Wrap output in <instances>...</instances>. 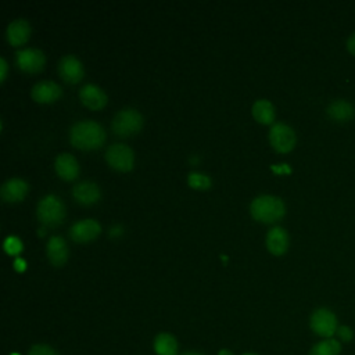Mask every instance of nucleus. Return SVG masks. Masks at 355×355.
<instances>
[{"label": "nucleus", "instance_id": "7ed1b4c3", "mask_svg": "<svg viewBox=\"0 0 355 355\" xmlns=\"http://www.w3.org/2000/svg\"><path fill=\"white\" fill-rule=\"evenodd\" d=\"M112 130L119 136H129L139 132L143 126V115L133 107L119 110L112 118Z\"/></svg>", "mask_w": 355, "mask_h": 355}, {"label": "nucleus", "instance_id": "4468645a", "mask_svg": "<svg viewBox=\"0 0 355 355\" xmlns=\"http://www.w3.org/2000/svg\"><path fill=\"white\" fill-rule=\"evenodd\" d=\"M72 194L82 204H93L100 198L101 191L97 183L92 180H82L73 186Z\"/></svg>", "mask_w": 355, "mask_h": 355}, {"label": "nucleus", "instance_id": "6e6552de", "mask_svg": "<svg viewBox=\"0 0 355 355\" xmlns=\"http://www.w3.org/2000/svg\"><path fill=\"white\" fill-rule=\"evenodd\" d=\"M17 64L21 69L28 72H36L39 71L44 61V53L36 47H25L17 51Z\"/></svg>", "mask_w": 355, "mask_h": 355}, {"label": "nucleus", "instance_id": "dca6fc26", "mask_svg": "<svg viewBox=\"0 0 355 355\" xmlns=\"http://www.w3.org/2000/svg\"><path fill=\"white\" fill-rule=\"evenodd\" d=\"M54 166L57 173L62 178V179H73L76 178V175L79 173V164L76 161V158L69 154V153H61L55 157L54 161Z\"/></svg>", "mask_w": 355, "mask_h": 355}, {"label": "nucleus", "instance_id": "ddd939ff", "mask_svg": "<svg viewBox=\"0 0 355 355\" xmlns=\"http://www.w3.org/2000/svg\"><path fill=\"white\" fill-rule=\"evenodd\" d=\"M0 193L6 201H19L28 193V183L22 178H10L1 184Z\"/></svg>", "mask_w": 355, "mask_h": 355}, {"label": "nucleus", "instance_id": "393cba45", "mask_svg": "<svg viewBox=\"0 0 355 355\" xmlns=\"http://www.w3.org/2000/svg\"><path fill=\"white\" fill-rule=\"evenodd\" d=\"M336 334H337L340 343H341V341L349 343V341H352V338H354V331H352V329L348 327V326H344V324H343V326H338Z\"/></svg>", "mask_w": 355, "mask_h": 355}, {"label": "nucleus", "instance_id": "9b49d317", "mask_svg": "<svg viewBox=\"0 0 355 355\" xmlns=\"http://www.w3.org/2000/svg\"><path fill=\"white\" fill-rule=\"evenodd\" d=\"M79 98L85 105H87L92 110L101 108L107 103V94L105 92L94 85V83H86L79 89Z\"/></svg>", "mask_w": 355, "mask_h": 355}, {"label": "nucleus", "instance_id": "423d86ee", "mask_svg": "<svg viewBox=\"0 0 355 355\" xmlns=\"http://www.w3.org/2000/svg\"><path fill=\"white\" fill-rule=\"evenodd\" d=\"M269 140L275 150L280 153L290 151L297 141L295 132L284 122H275L269 130Z\"/></svg>", "mask_w": 355, "mask_h": 355}, {"label": "nucleus", "instance_id": "2f4dec72", "mask_svg": "<svg viewBox=\"0 0 355 355\" xmlns=\"http://www.w3.org/2000/svg\"><path fill=\"white\" fill-rule=\"evenodd\" d=\"M244 355H255V354H244Z\"/></svg>", "mask_w": 355, "mask_h": 355}, {"label": "nucleus", "instance_id": "a878e982", "mask_svg": "<svg viewBox=\"0 0 355 355\" xmlns=\"http://www.w3.org/2000/svg\"><path fill=\"white\" fill-rule=\"evenodd\" d=\"M29 355H58V354L46 344H37L31 348Z\"/></svg>", "mask_w": 355, "mask_h": 355}, {"label": "nucleus", "instance_id": "39448f33", "mask_svg": "<svg viewBox=\"0 0 355 355\" xmlns=\"http://www.w3.org/2000/svg\"><path fill=\"white\" fill-rule=\"evenodd\" d=\"M312 331L323 338H333L338 329V320L334 312L327 308H318L312 312L309 319Z\"/></svg>", "mask_w": 355, "mask_h": 355}, {"label": "nucleus", "instance_id": "f3484780", "mask_svg": "<svg viewBox=\"0 0 355 355\" xmlns=\"http://www.w3.org/2000/svg\"><path fill=\"white\" fill-rule=\"evenodd\" d=\"M46 251L50 262L55 266L62 265L68 258V245L61 236H51L47 241Z\"/></svg>", "mask_w": 355, "mask_h": 355}, {"label": "nucleus", "instance_id": "b1692460", "mask_svg": "<svg viewBox=\"0 0 355 355\" xmlns=\"http://www.w3.org/2000/svg\"><path fill=\"white\" fill-rule=\"evenodd\" d=\"M22 248V243L18 237L15 236H8L6 240H4V250L8 252V254H18Z\"/></svg>", "mask_w": 355, "mask_h": 355}, {"label": "nucleus", "instance_id": "f8f14e48", "mask_svg": "<svg viewBox=\"0 0 355 355\" xmlns=\"http://www.w3.org/2000/svg\"><path fill=\"white\" fill-rule=\"evenodd\" d=\"M31 94L39 103H50L61 96V87L54 80H39L33 85Z\"/></svg>", "mask_w": 355, "mask_h": 355}, {"label": "nucleus", "instance_id": "f257e3e1", "mask_svg": "<svg viewBox=\"0 0 355 355\" xmlns=\"http://www.w3.org/2000/svg\"><path fill=\"white\" fill-rule=\"evenodd\" d=\"M104 139V128L93 119L78 121L71 126L69 130V140L78 148H96L103 144Z\"/></svg>", "mask_w": 355, "mask_h": 355}, {"label": "nucleus", "instance_id": "6ab92c4d", "mask_svg": "<svg viewBox=\"0 0 355 355\" xmlns=\"http://www.w3.org/2000/svg\"><path fill=\"white\" fill-rule=\"evenodd\" d=\"M327 115L337 122H347L354 116V108L349 103L344 100H334L327 107Z\"/></svg>", "mask_w": 355, "mask_h": 355}, {"label": "nucleus", "instance_id": "5701e85b", "mask_svg": "<svg viewBox=\"0 0 355 355\" xmlns=\"http://www.w3.org/2000/svg\"><path fill=\"white\" fill-rule=\"evenodd\" d=\"M187 182L191 187H196V189H207L211 186V178L197 171H193L187 175Z\"/></svg>", "mask_w": 355, "mask_h": 355}, {"label": "nucleus", "instance_id": "2eb2a0df", "mask_svg": "<svg viewBox=\"0 0 355 355\" xmlns=\"http://www.w3.org/2000/svg\"><path fill=\"white\" fill-rule=\"evenodd\" d=\"M266 247L275 255L283 254L288 247L287 230L283 229L282 226L270 227L269 232L266 233Z\"/></svg>", "mask_w": 355, "mask_h": 355}, {"label": "nucleus", "instance_id": "0eeeda50", "mask_svg": "<svg viewBox=\"0 0 355 355\" xmlns=\"http://www.w3.org/2000/svg\"><path fill=\"white\" fill-rule=\"evenodd\" d=\"M105 159L115 169L129 171L135 162V153L126 144L114 143L107 147Z\"/></svg>", "mask_w": 355, "mask_h": 355}, {"label": "nucleus", "instance_id": "bb28decb", "mask_svg": "<svg viewBox=\"0 0 355 355\" xmlns=\"http://www.w3.org/2000/svg\"><path fill=\"white\" fill-rule=\"evenodd\" d=\"M347 50L349 51V54L355 55V32L347 39Z\"/></svg>", "mask_w": 355, "mask_h": 355}, {"label": "nucleus", "instance_id": "7c9ffc66", "mask_svg": "<svg viewBox=\"0 0 355 355\" xmlns=\"http://www.w3.org/2000/svg\"><path fill=\"white\" fill-rule=\"evenodd\" d=\"M183 355H202V354H198V352H186Z\"/></svg>", "mask_w": 355, "mask_h": 355}, {"label": "nucleus", "instance_id": "c756f323", "mask_svg": "<svg viewBox=\"0 0 355 355\" xmlns=\"http://www.w3.org/2000/svg\"><path fill=\"white\" fill-rule=\"evenodd\" d=\"M218 355H233L229 349H220L219 352H218Z\"/></svg>", "mask_w": 355, "mask_h": 355}, {"label": "nucleus", "instance_id": "4be33fe9", "mask_svg": "<svg viewBox=\"0 0 355 355\" xmlns=\"http://www.w3.org/2000/svg\"><path fill=\"white\" fill-rule=\"evenodd\" d=\"M341 352V343L337 338H324L316 343L309 355H340Z\"/></svg>", "mask_w": 355, "mask_h": 355}, {"label": "nucleus", "instance_id": "a211bd4d", "mask_svg": "<svg viewBox=\"0 0 355 355\" xmlns=\"http://www.w3.org/2000/svg\"><path fill=\"white\" fill-rule=\"evenodd\" d=\"M6 33H7L8 42L14 46H18L28 40L31 35V25L26 19L17 18L8 24Z\"/></svg>", "mask_w": 355, "mask_h": 355}, {"label": "nucleus", "instance_id": "cd10ccee", "mask_svg": "<svg viewBox=\"0 0 355 355\" xmlns=\"http://www.w3.org/2000/svg\"><path fill=\"white\" fill-rule=\"evenodd\" d=\"M7 73V62L4 57H0V80H4Z\"/></svg>", "mask_w": 355, "mask_h": 355}, {"label": "nucleus", "instance_id": "aec40b11", "mask_svg": "<svg viewBox=\"0 0 355 355\" xmlns=\"http://www.w3.org/2000/svg\"><path fill=\"white\" fill-rule=\"evenodd\" d=\"M252 116L261 123H272L275 119V107L266 98H259L252 104Z\"/></svg>", "mask_w": 355, "mask_h": 355}, {"label": "nucleus", "instance_id": "412c9836", "mask_svg": "<svg viewBox=\"0 0 355 355\" xmlns=\"http://www.w3.org/2000/svg\"><path fill=\"white\" fill-rule=\"evenodd\" d=\"M154 351L157 355H176L178 341L169 333H161L154 340Z\"/></svg>", "mask_w": 355, "mask_h": 355}, {"label": "nucleus", "instance_id": "1a4fd4ad", "mask_svg": "<svg viewBox=\"0 0 355 355\" xmlns=\"http://www.w3.org/2000/svg\"><path fill=\"white\" fill-rule=\"evenodd\" d=\"M58 72L62 79L73 83L82 79L85 69H83V64L76 55L67 54V55H62L58 62Z\"/></svg>", "mask_w": 355, "mask_h": 355}, {"label": "nucleus", "instance_id": "9d476101", "mask_svg": "<svg viewBox=\"0 0 355 355\" xmlns=\"http://www.w3.org/2000/svg\"><path fill=\"white\" fill-rule=\"evenodd\" d=\"M101 230L100 223L93 218H86L75 222L69 227V236L75 241H89L94 239Z\"/></svg>", "mask_w": 355, "mask_h": 355}, {"label": "nucleus", "instance_id": "20e7f679", "mask_svg": "<svg viewBox=\"0 0 355 355\" xmlns=\"http://www.w3.org/2000/svg\"><path fill=\"white\" fill-rule=\"evenodd\" d=\"M36 214L43 225H57L65 215V207L58 196L47 194L39 200Z\"/></svg>", "mask_w": 355, "mask_h": 355}, {"label": "nucleus", "instance_id": "f03ea898", "mask_svg": "<svg viewBox=\"0 0 355 355\" xmlns=\"http://www.w3.org/2000/svg\"><path fill=\"white\" fill-rule=\"evenodd\" d=\"M250 211L255 219L269 223L279 220L284 215L286 207L280 197L272 194H261L251 201Z\"/></svg>", "mask_w": 355, "mask_h": 355}, {"label": "nucleus", "instance_id": "c85d7f7f", "mask_svg": "<svg viewBox=\"0 0 355 355\" xmlns=\"http://www.w3.org/2000/svg\"><path fill=\"white\" fill-rule=\"evenodd\" d=\"M14 266L18 269V270H22L25 269V261L22 258H17L15 262H14Z\"/></svg>", "mask_w": 355, "mask_h": 355}]
</instances>
